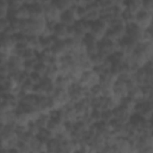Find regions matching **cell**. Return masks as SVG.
Here are the masks:
<instances>
[{"label":"cell","mask_w":153,"mask_h":153,"mask_svg":"<svg viewBox=\"0 0 153 153\" xmlns=\"http://www.w3.org/2000/svg\"><path fill=\"white\" fill-rule=\"evenodd\" d=\"M76 82L80 84L81 86L88 88V87H91V86H93V85L99 82V75L93 71V68L92 69H86V71L81 72V74H80V76H79Z\"/></svg>","instance_id":"obj_1"},{"label":"cell","mask_w":153,"mask_h":153,"mask_svg":"<svg viewBox=\"0 0 153 153\" xmlns=\"http://www.w3.org/2000/svg\"><path fill=\"white\" fill-rule=\"evenodd\" d=\"M106 30H108V26L100 19H98V20L91 23V27H90V32L88 33L92 35L97 41H100L102 38L105 37Z\"/></svg>","instance_id":"obj_2"},{"label":"cell","mask_w":153,"mask_h":153,"mask_svg":"<svg viewBox=\"0 0 153 153\" xmlns=\"http://www.w3.org/2000/svg\"><path fill=\"white\" fill-rule=\"evenodd\" d=\"M135 24H137L142 29H148L151 27V23H152V12L148 11H139L135 14Z\"/></svg>","instance_id":"obj_3"},{"label":"cell","mask_w":153,"mask_h":153,"mask_svg":"<svg viewBox=\"0 0 153 153\" xmlns=\"http://www.w3.org/2000/svg\"><path fill=\"white\" fill-rule=\"evenodd\" d=\"M53 36L57 41H65V39L69 38V26H67L66 24H63L61 22H57L55 24Z\"/></svg>","instance_id":"obj_4"},{"label":"cell","mask_w":153,"mask_h":153,"mask_svg":"<svg viewBox=\"0 0 153 153\" xmlns=\"http://www.w3.org/2000/svg\"><path fill=\"white\" fill-rule=\"evenodd\" d=\"M61 12L57 10V7L50 2L48 6L44 7V19L47 22H59L60 20Z\"/></svg>","instance_id":"obj_5"},{"label":"cell","mask_w":153,"mask_h":153,"mask_svg":"<svg viewBox=\"0 0 153 153\" xmlns=\"http://www.w3.org/2000/svg\"><path fill=\"white\" fill-rule=\"evenodd\" d=\"M29 7V13H30V18L32 19H44V8L35 2L27 5Z\"/></svg>","instance_id":"obj_6"},{"label":"cell","mask_w":153,"mask_h":153,"mask_svg":"<svg viewBox=\"0 0 153 153\" xmlns=\"http://www.w3.org/2000/svg\"><path fill=\"white\" fill-rule=\"evenodd\" d=\"M51 2L57 7V10L60 12H65L74 5L72 0H51Z\"/></svg>","instance_id":"obj_7"},{"label":"cell","mask_w":153,"mask_h":153,"mask_svg":"<svg viewBox=\"0 0 153 153\" xmlns=\"http://www.w3.org/2000/svg\"><path fill=\"white\" fill-rule=\"evenodd\" d=\"M141 7H142L143 11L152 12V8H153V0H142V1H141Z\"/></svg>","instance_id":"obj_8"}]
</instances>
